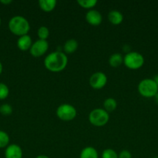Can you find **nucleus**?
<instances>
[{
	"mask_svg": "<svg viewBox=\"0 0 158 158\" xmlns=\"http://www.w3.org/2000/svg\"><path fill=\"white\" fill-rule=\"evenodd\" d=\"M68 58L61 51H55L48 54L44 59V66L50 72L58 73L66 68Z\"/></svg>",
	"mask_w": 158,
	"mask_h": 158,
	"instance_id": "f257e3e1",
	"label": "nucleus"
},
{
	"mask_svg": "<svg viewBox=\"0 0 158 158\" xmlns=\"http://www.w3.org/2000/svg\"><path fill=\"white\" fill-rule=\"evenodd\" d=\"M8 26L12 33L19 36L27 35L30 29L29 21L22 15H15L12 17L9 21Z\"/></svg>",
	"mask_w": 158,
	"mask_h": 158,
	"instance_id": "f03ea898",
	"label": "nucleus"
},
{
	"mask_svg": "<svg viewBox=\"0 0 158 158\" xmlns=\"http://www.w3.org/2000/svg\"><path fill=\"white\" fill-rule=\"evenodd\" d=\"M138 92L146 98L155 97L158 93V86L153 79H144L138 85Z\"/></svg>",
	"mask_w": 158,
	"mask_h": 158,
	"instance_id": "7ed1b4c3",
	"label": "nucleus"
},
{
	"mask_svg": "<svg viewBox=\"0 0 158 158\" xmlns=\"http://www.w3.org/2000/svg\"><path fill=\"white\" fill-rule=\"evenodd\" d=\"M88 120L93 126L103 127L109 120V114L102 108H96L90 112Z\"/></svg>",
	"mask_w": 158,
	"mask_h": 158,
	"instance_id": "20e7f679",
	"label": "nucleus"
},
{
	"mask_svg": "<svg viewBox=\"0 0 158 158\" xmlns=\"http://www.w3.org/2000/svg\"><path fill=\"white\" fill-rule=\"evenodd\" d=\"M123 63L130 69H139L144 64V57L138 52H129L123 56Z\"/></svg>",
	"mask_w": 158,
	"mask_h": 158,
	"instance_id": "39448f33",
	"label": "nucleus"
},
{
	"mask_svg": "<svg viewBox=\"0 0 158 158\" xmlns=\"http://www.w3.org/2000/svg\"><path fill=\"white\" fill-rule=\"evenodd\" d=\"M56 114L60 120L64 121H71L77 116V110L71 104L63 103L57 107Z\"/></svg>",
	"mask_w": 158,
	"mask_h": 158,
	"instance_id": "423d86ee",
	"label": "nucleus"
},
{
	"mask_svg": "<svg viewBox=\"0 0 158 158\" xmlns=\"http://www.w3.org/2000/svg\"><path fill=\"white\" fill-rule=\"evenodd\" d=\"M108 78L103 72L94 73L89 78V84L94 89H100L105 87Z\"/></svg>",
	"mask_w": 158,
	"mask_h": 158,
	"instance_id": "0eeeda50",
	"label": "nucleus"
},
{
	"mask_svg": "<svg viewBox=\"0 0 158 158\" xmlns=\"http://www.w3.org/2000/svg\"><path fill=\"white\" fill-rule=\"evenodd\" d=\"M48 48H49V43L47 40H38L33 43L29 51L31 55L33 57H40L47 52Z\"/></svg>",
	"mask_w": 158,
	"mask_h": 158,
	"instance_id": "6e6552de",
	"label": "nucleus"
},
{
	"mask_svg": "<svg viewBox=\"0 0 158 158\" xmlns=\"http://www.w3.org/2000/svg\"><path fill=\"white\" fill-rule=\"evenodd\" d=\"M85 19L91 26H98L102 23V15L99 11L95 9H90L85 15Z\"/></svg>",
	"mask_w": 158,
	"mask_h": 158,
	"instance_id": "1a4fd4ad",
	"label": "nucleus"
},
{
	"mask_svg": "<svg viewBox=\"0 0 158 158\" xmlns=\"http://www.w3.org/2000/svg\"><path fill=\"white\" fill-rule=\"evenodd\" d=\"M23 150L19 145L12 143L9 145L5 151L6 158H23Z\"/></svg>",
	"mask_w": 158,
	"mask_h": 158,
	"instance_id": "9d476101",
	"label": "nucleus"
},
{
	"mask_svg": "<svg viewBox=\"0 0 158 158\" xmlns=\"http://www.w3.org/2000/svg\"><path fill=\"white\" fill-rule=\"evenodd\" d=\"M32 44V39L28 34L20 36L17 40V47L22 51H27L28 49H30Z\"/></svg>",
	"mask_w": 158,
	"mask_h": 158,
	"instance_id": "9b49d317",
	"label": "nucleus"
},
{
	"mask_svg": "<svg viewBox=\"0 0 158 158\" xmlns=\"http://www.w3.org/2000/svg\"><path fill=\"white\" fill-rule=\"evenodd\" d=\"M108 19L112 24L119 25L123 21V15L119 11L112 10L108 14Z\"/></svg>",
	"mask_w": 158,
	"mask_h": 158,
	"instance_id": "f8f14e48",
	"label": "nucleus"
},
{
	"mask_svg": "<svg viewBox=\"0 0 158 158\" xmlns=\"http://www.w3.org/2000/svg\"><path fill=\"white\" fill-rule=\"evenodd\" d=\"M78 48V43L74 39L67 40L64 45V52L65 54H71L75 52Z\"/></svg>",
	"mask_w": 158,
	"mask_h": 158,
	"instance_id": "ddd939ff",
	"label": "nucleus"
},
{
	"mask_svg": "<svg viewBox=\"0 0 158 158\" xmlns=\"http://www.w3.org/2000/svg\"><path fill=\"white\" fill-rule=\"evenodd\" d=\"M38 3L40 9L46 12L53 11L57 6L56 0H40Z\"/></svg>",
	"mask_w": 158,
	"mask_h": 158,
	"instance_id": "4468645a",
	"label": "nucleus"
},
{
	"mask_svg": "<svg viewBox=\"0 0 158 158\" xmlns=\"http://www.w3.org/2000/svg\"><path fill=\"white\" fill-rule=\"evenodd\" d=\"M122 63H123V56L122 54L119 53V52L112 54L108 59V63L112 67H119L122 64Z\"/></svg>",
	"mask_w": 158,
	"mask_h": 158,
	"instance_id": "2eb2a0df",
	"label": "nucleus"
},
{
	"mask_svg": "<svg viewBox=\"0 0 158 158\" xmlns=\"http://www.w3.org/2000/svg\"><path fill=\"white\" fill-rule=\"evenodd\" d=\"M80 158H99V154L93 147H86L81 152Z\"/></svg>",
	"mask_w": 158,
	"mask_h": 158,
	"instance_id": "dca6fc26",
	"label": "nucleus"
},
{
	"mask_svg": "<svg viewBox=\"0 0 158 158\" xmlns=\"http://www.w3.org/2000/svg\"><path fill=\"white\" fill-rule=\"evenodd\" d=\"M104 110L109 114V113L113 112L117 107V102L114 98H107L103 103Z\"/></svg>",
	"mask_w": 158,
	"mask_h": 158,
	"instance_id": "f3484780",
	"label": "nucleus"
},
{
	"mask_svg": "<svg viewBox=\"0 0 158 158\" xmlns=\"http://www.w3.org/2000/svg\"><path fill=\"white\" fill-rule=\"evenodd\" d=\"M77 2L81 7L90 10L96 6L98 2L96 0H77Z\"/></svg>",
	"mask_w": 158,
	"mask_h": 158,
	"instance_id": "a211bd4d",
	"label": "nucleus"
},
{
	"mask_svg": "<svg viewBox=\"0 0 158 158\" xmlns=\"http://www.w3.org/2000/svg\"><path fill=\"white\" fill-rule=\"evenodd\" d=\"M9 134L3 131H0V148H7L9 146Z\"/></svg>",
	"mask_w": 158,
	"mask_h": 158,
	"instance_id": "6ab92c4d",
	"label": "nucleus"
},
{
	"mask_svg": "<svg viewBox=\"0 0 158 158\" xmlns=\"http://www.w3.org/2000/svg\"><path fill=\"white\" fill-rule=\"evenodd\" d=\"M37 35H38L39 40H46L50 35L49 29L45 26H40L37 30Z\"/></svg>",
	"mask_w": 158,
	"mask_h": 158,
	"instance_id": "aec40b11",
	"label": "nucleus"
},
{
	"mask_svg": "<svg viewBox=\"0 0 158 158\" xmlns=\"http://www.w3.org/2000/svg\"><path fill=\"white\" fill-rule=\"evenodd\" d=\"M9 94V89L6 84L0 83V100H5Z\"/></svg>",
	"mask_w": 158,
	"mask_h": 158,
	"instance_id": "412c9836",
	"label": "nucleus"
},
{
	"mask_svg": "<svg viewBox=\"0 0 158 158\" xmlns=\"http://www.w3.org/2000/svg\"><path fill=\"white\" fill-rule=\"evenodd\" d=\"M102 158H118V154L111 148H108L102 151Z\"/></svg>",
	"mask_w": 158,
	"mask_h": 158,
	"instance_id": "4be33fe9",
	"label": "nucleus"
},
{
	"mask_svg": "<svg viewBox=\"0 0 158 158\" xmlns=\"http://www.w3.org/2000/svg\"><path fill=\"white\" fill-rule=\"evenodd\" d=\"M12 113V107L9 103H4L0 106V114L4 116H9Z\"/></svg>",
	"mask_w": 158,
	"mask_h": 158,
	"instance_id": "5701e85b",
	"label": "nucleus"
},
{
	"mask_svg": "<svg viewBox=\"0 0 158 158\" xmlns=\"http://www.w3.org/2000/svg\"><path fill=\"white\" fill-rule=\"evenodd\" d=\"M118 158H132V154L127 150H123L118 154Z\"/></svg>",
	"mask_w": 158,
	"mask_h": 158,
	"instance_id": "b1692460",
	"label": "nucleus"
},
{
	"mask_svg": "<svg viewBox=\"0 0 158 158\" xmlns=\"http://www.w3.org/2000/svg\"><path fill=\"white\" fill-rule=\"evenodd\" d=\"M0 2L4 5H9L12 2V0H0Z\"/></svg>",
	"mask_w": 158,
	"mask_h": 158,
	"instance_id": "393cba45",
	"label": "nucleus"
},
{
	"mask_svg": "<svg viewBox=\"0 0 158 158\" xmlns=\"http://www.w3.org/2000/svg\"><path fill=\"white\" fill-rule=\"evenodd\" d=\"M153 81L155 82V83H156V84L157 85V86H158V74H157V75L155 76L154 77H153Z\"/></svg>",
	"mask_w": 158,
	"mask_h": 158,
	"instance_id": "a878e982",
	"label": "nucleus"
},
{
	"mask_svg": "<svg viewBox=\"0 0 158 158\" xmlns=\"http://www.w3.org/2000/svg\"><path fill=\"white\" fill-rule=\"evenodd\" d=\"M36 158H50V157H47V156H46V155H39V156H37Z\"/></svg>",
	"mask_w": 158,
	"mask_h": 158,
	"instance_id": "bb28decb",
	"label": "nucleus"
},
{
	"mask_svg": "<svg viewBox=\"0 0 158 158\" xmlns=\"http://www.w3.org/2000/svg\"><path fill=\"white\" fill-rule=\"evenodd\" d=\"M2 70H3V66L1 62H0V75H1L2 73Z\"/></svg>",
	"mask_w": 158,
	"mask_h": 158,
	"instance_id": "cd10ccee",
	"label": "nucleus"
},
{
	"mask_svg": "<svg viewBox=\"0 0 158 158\" xmlns=\"http://www.w3.org/2000/svg\"><path fill=\"white\" fill-rule=\"evenodd\" d=\"M155 100H156V103H157V104H158V93H157V94H156V95L155 96Z\"/></svg>",
	"mask_w": 158,
	"mask_h": 158,
	"instance_id": "c85d7f7f",
	"label": "nucleus"
},
{
	"mask_svg": "<svg viewBox=\"0 0 158 158\" xmlns=\"http://www.w3.org/2000/svg\"><path fill=\"white\" fill-rule=\"evenodd\" d=\"M1 23H2V20H1V18H0V26H1Z\"/></svg>",
	"mask_w": 158,
	"mask_h": 158,
	"instance_id": "c756f323",
	"label": "nucleus"
},
{
	"mask_svg": "<svg viewBox=\"0 0 158 158\" xmlns=\"http://www.w3.org/2000/svg\"><path fill=\"white\" fill-rule=\"evenodd\" d=\"M153 158H158V157H154Z\"/></svg>",
	"mask_w": 158,
	"mask_h": 158,
	"instance_id": "7c9ffc66",
	"label": "nucleus"
}]
</instances>
